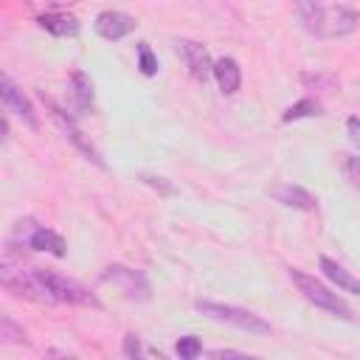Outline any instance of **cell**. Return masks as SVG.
<instances>
[{"mask_svg": "<svg viewBox=\"0 0 360 360\" xmlns=\"http://www.w3.org/2000/svg\"><path fill=\"white\" fill-rule=\"evenodd\" d=\"M0 287L8 290V292L17 295V298L39 301L34 267H25V264H20V262H0Z\"/></svg>", "mask_w": 360, "mask_h": 360, "instance_id": "obj_8", "label": "cell"}, {"mask_svg": "<svg viewBox=\"0 0 360 360\" xmlns=\"http://www.w3.org/2000/svg\"><path fill=\"white\" fill-rule=\"evenodd\" d=\"M346 129H349V141L352 143H360V129H357V115H352L346 121Z\"/></svg>", "mask_w": 360, "mask_h": 360, "instance_id": "obj_24", "label": "cell"}, {"mask_svg": "<svg viewBox=\"0 0 360 360\" xmlns=\"http://www.w3.org/2000/svg\"><path fill=\"white\" fill-rule=\"evenodd\" d=\"M211 76L217 79V87L225 93V96H233L242 84V68L233 56H222L211 65Z\"/></svg>", "mask_w": 360, "mask_h": 360, "instance_id": "obj_13", "label": "cell"}, {"mask_svg": "<svg viewBox=\"0 0 360 360\" xmlns=\"http://www.w3.org/2000/svg\"><path fill=\"white\" fill-rule=\"evenodd\" d=\"M101 281L118 287L124 292V298H129V301H149V295H152V287H149L146 276L141 270H135V267H127V264L104 267Z\"/></svg>", "mask_w": 360, "mask_h": 360, "instance_id": "obj_6", "label": "cell"}, {"mask_svg": "<svg viewBox=\"0 0 360 360\" xmlns=\"http://www.w3.org/2000/svg\"><path fill=\"white\" fill-rule=\"evenodd\" d=\"M143 183H149V186H155V188H160L163 194H172V191H174V188H172V186H169V183H166L163 177H143Z\"/></svg>", "mask_w": 360, "mask_h": 360, "instance_id": "obj_25", "label": "cell"}, {"mask_svg": "<svg viewBox=\"0 0 360 360\" xmlns=\"http://www.w3.org/2000/svg\"><path fill=\"white\" fill-rule=\"evenodd\" d=\"M11 245H25L28 250H39V253H51L56 259H62L68 253V242L62 233H56L48 225H39L34 219H20L14 225V236Z\"/></svg>", "mask_w": 360, "mask_h": 360, "instance_id": "obj_4", "label": "cell"}, {"mask_svg": "<svg viewBox=\"0 0 360 360\" xmlns=\"http://www.w3.org/2000/svg\"><path fill=\"white\" fill-rule=\"evenodd\" d=\"M295 11H298V20H301V25H304L309 34H318V37H321L323 3H321V0H295Z\"/></svg>", "mask_w": 360, "mask_h": 360, "instance_id": "obj_17", "label": "cell"}, {"mask_svg": "<svg viewBox=\"0 0 360 360\" xmlns=\"http://www.w3.org/2000/svg\"><path fill=\"white\" fill-rule=\"evenodd\" d=\"M135 53H138V68L143 76H155L158 73V56L155 51L149 48V42H138L135 45Z\"/></svg>", "mask_w": 360, "mask_h": 360, "instance_id": "obj_19", "label": "cell"}, {"mask_svg": "<svg viewBox=\"0 0 360 360\" xmlns=\"http://www.w3.org/2000/svg\"><path fill=\"white\" fill-rule=\"evenodd\" d=\"M0 104H3L6 110H11L28 129H34V132L39 129V115H37L31 98L22 93V87H20L6 70H0Z\"/></svg>", "mask_w": 360, "mask_h": 360, "instance_id": "obj_7", "label": "cell"}, {"mask_svg": "<svg viewBox=\"0 0 360 360\" xmlns=\"http://www.w3.org/2000/svg\"><path fill=\"white\" fill-rule=\"evenodd\" d=\"M121 354L124 357H129V360H138V357H143V354H149L143 346H141V338L138 335H124V343H121Z\"/></svg>", "mask_w": 360, "mask_h": 360, "instance_id": "obj_21", "label": "cell"}, {"mask_svg": "<svg viewBox=\"0 0 360 360\" xmlns=\"http://www.w3.org/2000/svg\"><path fill=\"white\" fill-rule=\"evenodd\" d=\"M174 352H177V357H183V360H194V357L202 354V343H200V338H194V335H183V338L174 343Z\"/></svg>", "mask_w": 360, "mask_h": 360, "instance_id": "obj_20", "label": "cell"}, {"mask_svg": "<svg viewBox=\"0 0 360 360\" xmlns=\"http://www.w3.org/2000/svg\"><path fill=\"white\" fill-rule=\"evenodd\" d=\"M287 273H290V281L298 287V292H301L312 307H318V309H323V312H329V315H335V318H340V321H349V323L357 321V318H354V309H352L338 292H332L326 284H321L315 276L304 273L301 267H290Z\"/></svg>", "mask_w": 360, "mask_h": 360, "instance_id": "obj_2", "label": "cell"}, {"mask_svg": "<svg viewBox=\"0 0 360 360\" xmlns=\"http://www.w3.org/2000/svg\"><path fill=\"white\" fill-rule=\"evenodd\" d=\"M318 264H321L323 276H326L332 284H338V290H343V292H349V295H360V284H357V278H354L343 264H338V262L329 259V256H321Z\"/></svg>", "mask_w": 360, "mask_h": 360, "instance_id": "obj_16", "label": "cell"}, {"mask_svg": "<svg viewBox=\"0 0 360 360\" xmlns=\"http://www.w3.org/2000/svg\"><path fill=\"white\" fill-rule=\"evenodd\" d=\"M194 309L202 312L205 318L211 321H219V323H228V326H236L242 332H250V335H270L273 326L256 315L253 309H245V307H236V304H219V301H205V298H197L194 301Z\"/></svg>", "mask_w": 360, "mask_h": 360, "instance_id": "obj_3", "label": "cell"}, {"mask_svg": "<svg viewBox=\"0 0 360 360\" xmlns=\"http://www.w3.org/2000/svg\"><path fill=\"white\" fill-rule=\"evenodd\" d=\"M6 135H8V121H6V115L0 112V141H6Z\"/></svg>", "mask_w": 360, "mask_h": 360, "instance_id": "obj_27", "label": "cell"}, {"mask_svg": "<svg viewBox=\"0 0 360 360\" xmlns=\"http://www.w3.org/2000/svg\"><path fill=\"white\" fill-rule=\"evenodd\" d=\"M39 98H42L45 110L51 112V118L56 121V127L65 132V138H68V141H70V143H73V146H76V149H79V152H82V155H84L90 163H96L98 169H104V160H101L98 149H96V146L90 143V138H87V135L79 129V124H76V121L68 115V110H62V107H59V104H56L51 96H45V93H39Z\"/></svg>", "mask_w": 360, "mask_h": 360, "instance_id": "obj_5", "label": "cell"}, {"mask_svg": "<svg viewBox=\"0 0 360 360\" xmlns=\"http://www.w3.org/2000/svg\"><path fill=\"white\" fill-rule=\"evenodd\" d=\"M211 357H245V352H236V349H217V352H211Z\"/></svg>", "mask_w": 360, "mask_h": 360, "instance_id": "obj_26", "label": "cell"}, {"mask_svg": "<svg viewBox=\"0 0 360 360\" xmlns=\"http://www.w3.org/2000/svg\"><path fill=\"white\" fill-rule=\"evenodd\" d=\"M357 28V11L338 3V6H323V20H321V37H349Z\"/></svg>", "mask_w": 360, "mask_h": 360, "instance_id": "obj_11", "label": "cell"}, {"mask_svg": "<svg viewBox=\"0 0 360 360\" xmlns=\"http://www.w3.org/2000/svg\"><path fill=\"white\" fill-rule=\"evenodd\" d=\"M177 56H180V62L186 65V70H188V76L194 79V82H208L211 79V56H208V51H205V45H200V42H194V39H177Z\"/></svg>", "mask_w": 360, "mask_h": 360, "instance_id": "obj_9", "label": "cell"}, {"mask_svg": "<svg viewBox=\"0 0 360 360\" xmlns=\"http://www.w3.org/2000/svg\"><path fill=\"white\" fill-rule=\"evenodd\" d=\"M25 3L34 6V8H42V11H59V8H68L79 0H25Z\"/></svg>", "mask_w": 360, "mask_h": 360, "instance_id": "obj_22", "label": "cell"}, {"mask_svg": "<svg viewBox=\"0 0 360 360\" xmlns=\"http://www.w3.org/2000/svg\"><path fill=\"white\" fill-rule=\"evenodd\" d=\"M315 115H321V104L312 98V96H304V98H298L295 104H290L287 110H284V115H281V121L284 124H290V121H301V118H315Z\"/></svg>", "mask_w": 360, "mask_h": 360, "instance_id": "obj_18", "label": "cell"}, {"mask_svg": "<svg viewBox=\"0 0 360 360\" xmlns=\"http://www.w3.org/2000/svg\"><path fill=\"white\" fill-rule=\"evenodd\" d=\"M343 166H346L349 183H352V186H357V158H354V155H346V158H343Z\"/></svg>", "mask_w": 360, "mask_h": 360, "instance_id": "obj_23", "label": "cell"}, {"mask_svg": "<svg viewBox=\"0 0 360 360\" xmlns=\"http://www.w3.org/2000/svg\"><path fill=\"white\" fill-rule=\"evenodd\" d=\"M270 197L287 208H295V211H315L318 208V200L304 188V186H292V183H281V186H273L270 188Z\"/></svg>", "mask_w": 360, "mask_h": 360, "instance_id": "obj_12", "label": "cell"}, {"mask_svg": "<svg viewBox=\"0 0 360 360\" xmlns=\"http://www.w3.org/2000/svg\"><path fill=\"white\" fill-rule=\"evenodd\" d=\"M37 290H39V304H73V307H101V301L90 292L76 278H68L56 270H42L34 267Z\"/></svg>", "mask_w": 360, "mask_h": 360, "instance_id": "obj_1", "label": "cell"}, {"mask_svg": "<svg viewBox=\"0 0 360 360\" xmlns=\"http://www.w3.org/2000/svg\"><path fill=\"white\" fill-rule=\"evenodd\" d=\"M70 98H73V110L76 115H84L93 110V82L84 70H73L70 73Z\"/></svg>", "mask_w": 360, "mask_h": 360, "instance_id": "obj_15", "label": "cell"}, {"mask_svg": "<svg viewBox=\"0 0 360 360\" xmlns=\"http://www.w3.org/2000/svg\"><path fill=\"white\" fill-rule=\"evenodd\" d=\"M37 22H39V28H45L53 37H79V31H82L79 20L70 14H62V11H42L37 17Z\"/></svg>", "mask_w": 360, "mask_h": 360, "instance_id": "obj_14", "label": "cell"}, {"mask_svg": "<svg viewBox=\"0 0 360 360\" xmlns=\"http://www.w3.org/2000/svg\"><path fill=\"white\" fill-rule=\"evenodd\" d=\"M135 28H138L135 17H129V14H124V11H101V14L96 17V22H93V31H96L101 39H107V42H118V39L129 37Z\"/></svg>", "mask_w": 360, "mask_h": 360, "instance_id": "obj_10", "label": "cell"}]
</instances>
